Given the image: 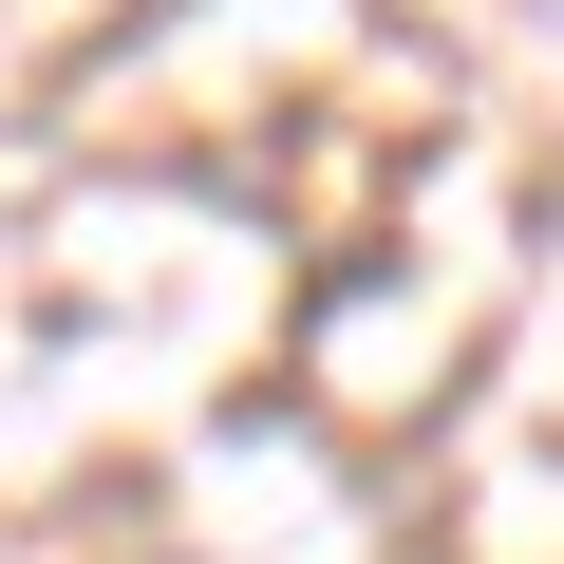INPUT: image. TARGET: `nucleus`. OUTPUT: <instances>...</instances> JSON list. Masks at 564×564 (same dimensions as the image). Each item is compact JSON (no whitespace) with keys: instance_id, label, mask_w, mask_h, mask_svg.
I'll return each mask as SVG.
<instances>
[]
</instances>
